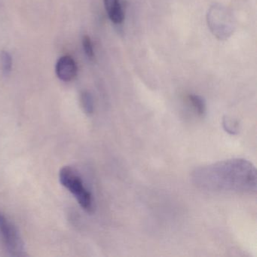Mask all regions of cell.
<instances>
[{"label":"cell","instance_id":"8992f818","mask_svg":"<svg viewBox=\"0 0 257 257\" xmlns=\"http://www.w3.org/2000/svg\"><path fill=\"white\" fill-rule=\"evenodd\" d=\"M105 9L112 23L121 25L124 19V13L120 0H103Z\"/></svg>","mask_w":257,"mask_h":257},{"label":"cell","instance_id":"9c48e42d","mask_svg":"<svg viewBox=\"0 0 257 257\" xmlns=\"http://www.w3.org/2000/svg\"><path fill=\"white\" fill-rule=\"evenodd\" d=\"M0 67L4 74L8 75L11 73L13 68V58L8 52L3 51L0 53Z\"/></svg>","mask_w":257,"mask_h":257},{"label":"cell","instance_id":"30bf717a","mask_svg":"<svg viewBox=\"0 0 257 257\" xmlns=\"http://www.w3.org/2000/svg\"><path fill=\"white\" fill-rule=\"evenodd\" d=\"M222 126L225 132L230 135H235L239 132V123L236 120L228 117H225L222 120Z\"/></svg>","mask_w":257,"mask_h":257},{"label":"cell","instance_id":"8fae6325","mask_svg":"<svg viewBox=\"0 0 257 257\" xmlns=\"http://www.w3.org/2000/svg\"><path fill=\"white\" fill-rule=\"evenodd\" d=\"M82 46L87 57L89 59H93L94 57V48H93L92 42L88 36H84L82 38Z\"/></svg>","mask_w":257,"mask_h":257},{"label":"cell","instance_id":"277c9868","mask_svg":"<svg viewBox=\"0 0 257 257\" xmlns=\"http://www.w3.org/2000/svg\"><path fill=\"white\" fill-rule=\"evenodd\" d=\"M0 246L11 255H22L24 243L15 225L0 213Z\"/></svg>","mask_w":257,"mask_h":257},{"label":"cell","instance_id":"6da1fadb","mask_svg":"<svg viewBox=\"0 0 257 257\" xmlns=\"http://www.w3.org/2000/svg\"><path fill=\"white\" fill-rule=\"evenodd\" d=\"M194 184L203 190L222 193L256 192V171L249 161L231 159L204 165L192 172Z\"/></svg>","mask_w":257,"mask_h":257},{"label":"cell","instance_id":"3957f363","mask_svg":"<svg viewBox=\"0 0 257 257\" xmlns=\"http://www.w3.org/2000/svg\"><path fill=\"white\" fill-rule=\"evenodd\" d=\"M60 182L68 189L81 207L88 212L93 210V198L79 174L70 167H64L59 173Z\"/></svg>","mask_w":257,"mask_h":257},{"label":"cell","instance_id":"5b68a950","mask_svg":"<svg viewBox=\"0 0 257 257\" xmlns=\"http://www.w3.org/2000/svg\"><path fill=\"white\" fill-rule=\"evenodd\" d=\"M56 74L64 82H70L77 75V65L74 60L70 56H64L57 62Z\"/></svg>","mask_w":257,"mask_h":257},{"label":"cell","instance_id":"7a4b0ae2","mask_svg":"<svg viewBox=\"0 0 257 257\" xmlns=\"http://www.w3.org/2000/svg\"><path fill=\"white\" fill-rule=\"evenodd\" d=\"M207 23L210 32L219 40L229 38L236 28L234 15L223 6H212L207 13Z\"/></svg>","mask_w":257,"mask_h":257},{"label":"cell","instance_id":"52a82bcc","mask_svg":"<svg viewBox=\"0 0 257 257\" xmlns=\"http://www.w3.org/2000/svg\"><path fill=\"white\" fill-rule=\"evenodd\" d=\"M187 100L197 115L203 116L206 113V103L202 97L192 94L188 95Z\"/></svg>","mask_w":257,"mask_h":257},{"label":"cell","instance_id":"ba28073f","mask_svg":"<svg viewBox=\"0 0 257 257\" xmlns=\"http://www.w3.org/2000/svg\"><path fill=\"white\" fill-rule=\"evenodd\" d=\"M80 102L84 112L87 115H91L94 112V99L91 93L88 91H83L81 93Z\"/></svg>","mask_w":257,"mask_h":257}]
</instances>
